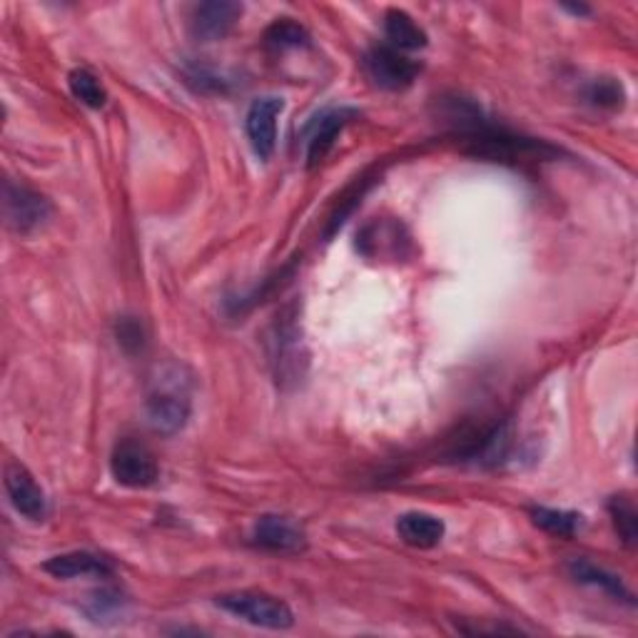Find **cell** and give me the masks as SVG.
I'll return each mask as SVG.
<instances>
[{
    "label": "cell",
    "instance_id": "17",
    "mask_svg": "<svg viewBox=\"0 0 638 638\" xmlns=\"http://www.w3.org/2000/svg\"><path fill=\"white\" fill-rule=\"evenodd\" d=\"M309 43V33L305 25L295 23L292 18L275 21L270 28L265 30V46L270 50H292Z\"/></svg>",
    "mask_w": 638,
    "mask_h": 638
},
{
    "label": "cell",
    "instance_id": "21",
    "mask_svg": "<svg viewBox=\"0 0 638 638\" xmlns=\"http://www.w3.org/2000/svg\"><path fill=\"white\" fill-rule=\"evenodd\" d=\"M564 11L574 13V15H589V13H591L586 5H564Z\"/></svg>",
    "mask_w": 638,
    "mask_h": 638
},
{
    "label": "cell",
    "instance_id": "20",
    "mask_svg": "<svg viewBox=\"0 0 638 638\" xmlns=\"http://www.w3.org/2000/svg\"><path fill=\"white\" fill-rule=\"evenodd\" d=\"M117 342L125 352H138L145 344V332H142V324L132 317H123L117 322Z\"/></svg>",
    "mask_w": 638,
    "mask_h": 638
},
{
    "label": "cell",
    "instance_id": "13",
    "mask_svg": "<svg viewBox=\"0 0 638 638\" xmlns=\"http://www.w3.org/2000/svg\"><path fill=\"white\" fill-rule=\"evenodd\" d=\"M569 571H571V576H574L578 584L596 586V589H601L603 594H609L611 599L626 601L628 607H634L631 591H628L626 586H624V582H621V578L616 574H611V571L596 566V564H591V561H586V559H574V561H571Z\"/></svg>",
    "mask_w": 638,
    "mask_h": 638
},
{
    "label": "cell",
    "instance_id": "3",
    "mask_svg": "<svg viewBox=\"0 0 638 638\" xmlns=\"http://www.w3.org/2000/svg\"><path fill=\"white\" fill-rule=\"evenodd\" d=\"M111 472L113 478L120 486L128 489H145L157 482V461L145 444L136 439H123L115 444L113 457H111Z\"/></svg>",
    "mask_w": 638,
    "mask_h": 638
},
{
    "label": "cell",
    "instance_id": "16",
    "mask_svg": "<svg viewBox=\"0 0 638 638\" xmlns=\"http://www.w3.org/2000/svg\"><path fill=\"white\" fill-rule=\"evenodd\" d=\"M68 88L75 100H80L82 105L100 111L107 103V92L103 82L98 80V75L88 68H75L68 73Z\"/></svg>",
    "mask_w": 638,
    "mask_h": 638
},
{
    "label": "cell",
    "instance_id": "14",
    "mask_svg": "<svg viewBox=\"0 0 638 638\" xmlns=\"http://www.w3.org/2000/svg\"><path fill=\"white\" fill-rule=\"evenodd\" d=\"M384 33H387L392 48H397L405 53V50H419L426 48V33L419 28L417 21L411 18L409 13L399 11V8H392L384 15Z\"/></svg>",
    "mask_w": 638,
    "mask_h": 638
},
{
    "label": "cell",
    "instance_id": "7",
    "mask_svg": "<svg viewBox=\"0 0 638 638\" xmlns=\"http://www.w3.org/2000/svg\"><path fill=\"white\" fill-rule=\"evenodd\" d=\"M242 5L228 3V0H213V3H200L192 8L190 33L203 43L222 40L240 21Z\"/></svg>",
    "mask_w": 638,
    "mask_h": 638
},
{
    "label": "cell",
    "instance_id": "10",
    "mask_svg": "<svg viewBox=\"0 0 638 638\" xmlns=\"http://www.w3.org/2000/svg\"><path fill=\"white\" fill-rule=\"evenodd\" d=\"M148 424L157 434H178L190 419V401L184 394L160 390L148 399Z\"/></svg>",
    "mask_w": 638,
    "mask_h": 638
},
{
    "label": "cell",
    "instance_id": "8",
    "mask_svg": "<svg viewBox=\"0 0 638 638\" xmlns=\"http://www.w3.org/2000/svg\"><path fill=\"white\" fill-rule=\"evenodd\" d=\"M355 117H359V111H355V107H334V111H327L317 117L307 138L309 167H317L319 163H324V157L332 153L334 140L340 138V132L347 128Z\"/></svg>",
    "mask_w": 638,
    "mask_h": 638
},
{
    "label": "cell",
    "instance_id": "12",
    "mask_svg": "<svg viewBox=\"0 0 638 638\" xmlns=\"http://www.w3.org/2000/svg\"><path fill=\"white\" fill-rule=\"evenodd\" d=\"M43 571L55 578H78V576H111L113 566L107 564V559L98 557L90 551H68L61 557L48 559L43 564Z\"/></svg>",
    "mask_w": 638,
    "mask_h": 638
},
{
    "label": "cell",
    "instance_id": "19",
    "mask_svg": "<svg viewBox=\"0 0 638 638\" xmlns=\"http://www.w3.org/2000/svg\"><path fill=\"white\" fill-rule=\"evenodd\" d=\"M586 100L596 107H609V111H616V107L624 105V86L614 78H599L591 82L589 90H586Z\"/></svg>",
    "mask_w": 638,
    "mask_h": 638
},
{
    "label": "cell",
    "instance_id": "18",
    "mask_svg": "<svg viewBox=\"0 0 638 638\" xmlns=\"http://www.w3.org/2000/svg\"><path fill=\"white\" fill-rule=\"evenodd\" d=\"M609 514L611 519H614V526H616V534L621 536V541H624L628 549H634L638 539V514L634 503L626 497H614L609 501Z\"/></svg>",
    "mask_w": 638,
    "mask_h": 638
},
{
    "label": "cell",
    "instance_id": "4",
    "mask_svg": "<svg viewBox=\"0 0 638 638\" xmlns=\"http://www.w3.org/2000/svg\"><path fill=\"white\" fill-rule=\"evenodd\" d=\"M3 207H5V220L18 234H28L38 230L50 217V203L40 195V192L25 188V184L5 182V195H3Z\"/></svg>",
    "mask_w": 638,
    "mask_h": 638
},
{
    "label": "cell",
    "instance_id": "5",
    "mask_svg": "<svg viewBox=\"0 0 638 638\" xmlns=\"http://www.w3.org/2000/svg\"><path fill=\"white\" fill-rule=\"evenodd\" d=\"M5 492L15 511L30 519V522H43L48 516L46 492L40 489L33 474L18 461H11L5 467Z\"/></svg>",
    "mask_w": 638,
    "mask_h": 638
},
{
    "label": "cell",
    "instance_id": "6",
    "mask_svg": "<svg viewBox=\"0 0 638 638\" xmlns=\"http://www.w3.org/2000/svg\"><path fill=\"white\" fill-rule=\"evenodd\" d=\"M282 111H284L282 98H275V95L259 98L250 105L245 128H247L250 145L259 160H270L275 153L277 117H280Z\"/></svg>",
    "mask_w": 638,
    "mask_h": 638
},
{
    "label": "cell",
    "instance_id": "11",
    "mask_svg": "<svg viewBox=\"0 0 638 638\" xmlns=\"http://www.w3.org/2000/svg\"><path fill=\"white\" fill-rule=\"evenodd\" d=\"M397 534L407 547L414 549H434L439 547L447 526L439 516L424 514V511H409L397 519Z\"/></svg>",
    "mask_w": 638,
    "mask_h": 638
},
{
    "label": "cell",
    "instance_id": "1",
    "mask_svg": "<svg viewBox=\"0 0 638 638\" xmlns=\"http://www.w3.org/2000/svg\"><path fill=\"white\" fill-rule=\"evenodd\" d=\"M217 607L232 616H240L252 626L272 628V631H284V628H292L295 624V614H292L288 603L263 591L222 594L217 596Z\"/></svg>",
    "mask_w": 638,
    "mask_h": 638
},
{
    "label": "cell",
    "instance_id": "2",
    "mask_svg": "<svg viewBox=\"0 0 638 638\" xmlns=\"http://www.w3.org/2000/svg\"><path fill=\"white\" fill-rule=\"evenodd\" d=\"M365 71L377 88L399 92L407 90L417 80V75L422 73V65L411 61L397 48L377 46L365 55Z\"/></svg>",
    "mask_w": 638,
    "mask_h": 638
},
{
    "label": "cell",
    "instance_id": "15",
    "mask_svg": "<svg viewBox=\"0 0 638 638\" xmlns=\"http://www.w3.org/2000/svg\"><path fill=\"white\" fill-rule=\"evenodd\" d=\"M532 522L544 528L547 534L561 536V539H571L584 524V516L576 511L564 509H547V507H534L532 509Z\"/></svg>",
    "mask_w": 638,
    "mask_h": 638
},
{
    "label": "cell",
    "instance_id": "9",
    "mask_svg": "<svg viewBox=\"0 0 638 638\" xmlns=\"http://www.w3.org/2000/svg\"><path fill=\"white\" fill-rule=\"evenodd\" d=\"M252 539H255L257 547L277 553H297L307 547L305 532H302L299 524L292 522L290 516L277 514L259 516L255 532H252Z\"/></svg>",
    "mask_w": 638,
    "mask_h": 638
}]
</instances>
